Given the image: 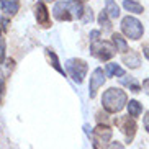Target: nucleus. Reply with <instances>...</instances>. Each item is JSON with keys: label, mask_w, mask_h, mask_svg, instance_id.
I'll return each instance as SVG.
<instances>
[{"label": "nucleus", "mask_w": 149, "mask_h": 149, "mask_svg": "<svg viewBox=\"0 0 149 149\" xmlns=\"http://www.w3.org/2000/svg\"><path fill=\"white\" fill-rule=\"evenodd\" d=\"M105 12L110 18H118L120 17V7L116 5L115 0H107L105 3Z\"/></svg>", "instance_id": "f3484780"}, {"label": "nucleus", "mask_w": 149, "mask_h": 149, "mask_svg": "<svg viewBox=\"0 0 149 149\" xmlns=\"http://www.w3.org/2000/svg\"><path fill=\"white\" fill-rule=\"evenodd\" d=\"M121 84L125 85V87L130 88L131 92H134V93H138V92H139V88H141L139 82H138L134 77H131V75H123V77H121Z\"/></svg>", "instance_id": "4468645a"}, {"label": "nucleus", "mask_w": 149, "mask_h": 149, "mask_svg": "<svg viewBox=\"0 0 149 149\" xmlns=\"http://www.w3.org/2000/svg\"><path fill=\"white\" fill-rule=\"evenodd\" d=\"M143 113V105L138 100H130L128 102V115L131 118H138Z\"/></svg>", "instance_id": "2eb2a0df"}, {"label": "nucleus", "mask_w": 149, "mask_h": 149, "mask_svg": "<svg viewBox=\"0 0 149 149\" xmlns=\"http://www.w3.org/2000/svg\"><path fill=\"white\" fill-rule=\"evenodd\" d=\"M79 2H85V0H79Z\"/></svg>", "instance_id": "cd10ccee"}, {"label": "nucleus", "mask_w": 149, "mask_h": 149, "mask_svg": "<svg viewBox=\"0 0 149 149\" xmlns=\"http://www.w3.org/2000/svg\"><path fill=\"white\" fill-rule=\"evenodd\" d=\"M115 125H116V126L121 130V133L125 134L126 143H131L134 134H136V128H138L134 118H131L130 115H128V116H120V118L115 120Z\"/></svg>", "instance_id": "423d86ee"}, {"label": "nucleus", "mask_w": 149, "mask_h": 149, "mask_svg": "<svg viewBox=\"0 0 149 149\" xmlns=\"http://www.w3.org/2000/svg\"><path fill=\"white\" fill-rule=\"evenodd\" d=\"M143 88H144V92L149 95V79H146V80H143Z\"/></svg>", "instance_id": "393cba45"}, {"label": "nucleus", "mask_w": 149, "mask_h": 149, "mask_svg": "<svg viewBox=\"0 0 149 149\" xmlns=\"http://www.w3.org/2000/svg\"><path fill=\"white\" fill-rule=\"evenodd\" d=\"M144 128L148 130V133H149V111L146 113V116H144Z\"/></svg>", "instance_id": "a878e982"}, {"label": "nucleus", "mask_w": 149, "mask_h": 149, "mask_svg": "<svg viewBox=\"0 0 149 149\" xmlns=\"http://www.w3.org/2000/svg\"><path fill=\"white\" fill-rule=\"evenodd\" d=\"M0 8L5 15L13 17L20 10V0H0Z\"/></svg>", "instance_id": "9d476101"}, {"label": "nucleus", "mask_w": 149, "mask_h": 149, "mask_svg": "<svg viewBox=\"0 0 149 149\" xmlns=\"http://www.w3.org/2000/svg\"><path fill=\"white\" fill-rule=\"evenodd\" d=\"M107 74L110 75V77H115V75H118V77H123L125 75V70L121 69V67L118 66V64H113V62H110V64H107Z\"/></svg>", "instance_id": "a211bd4d"}, {"label": "nucleus", "mask_w": 149, "mask_h": 149, "mask_svg": "<svg viewBox=\"0 0 149 149\" xmlns=\"http://www.w3.org/2000/svg\"><path fill=\"white\" fill-rule=\"evenodd\" d=\"M98 36H100V31H98V30H95V31H92V33H90V40H92V43H93V41H97V38H98Z\"/></svg>", "instance_id": "b1692460"}, {"label": "nucleus", "mask_w": 149, "mask_h": 149, "mask_svg": "<svg viewBox=\"0 0 149 149\" xmlns=\"http://www.w3.org/2000/svg\"><path fill=\"white\" fill-rule=\"evenodd\" d=\"M143 53H144V56L149 59V46H144V48H143Z\"/></svg>", "instance_id": "bb28decb"}, {"label": "nucleus", "mask_w": 149, "mask_h": 149, "mask_svg": "<svg viewBox=\"0 0 149 149\" xmlns=\"http://www.w3.org/2000/svg\"><path fill=\"white\" fill-rule=\"evenodd\" d=\"M46 57L49 59V62H51V66L54 67V69L59 72V74H66V70H64V67H61V64H59V59H57V56H56V53H54L51 48H46Z\"/></svg>", "instance_id": "ddd939ff"}, {"label": "nucleus", "mask_w": 149, "mask_h": 149, "mask_svg": "<svg viewBox=\"0 0 149 149\" xmlns=\"http://www.w3.org/2000/svg\"><path fill=\"white\" fill-rule=\"evenodd\" d=\"M102 105L108 113H118L125 108V105H128V95L121 88L110 87L102 95Z\"/></svg>", "instance_id": "f03ea898"}, {"label": "nucleus", "mask_w": 149, "mask_h": 149, "mask_svg": "<svg viewBox=\"0 0 149 149\" xmlns=\"http://www.w3.org/2000/svg\"><path fill=\"white\" fill-rule=\"evenodd\" d=\"M88 66L84 59H79V57H72V59H67L66 62V74H69L72 77L75 84H82L85 75H87Z\"/></svg>", "instance_id": "7ed1b4c3"}, {"label": "nucleus", "mask_w": 149, "mask_h": 149, "mask_svg": "<svg viewBox=\"0 0 149 149\" xmlns=\"http://www.w3.org/2000/svg\"><path fill=\"white\" fill-rule=\"evenodd\" d=\"M111 41H113V46L116 48V51H120V53H128V51H130V49H128L126 40H125L121 35L113 33V35H111Z\"/></svg>", "instance_id": "f8f14e48"}, {"label": "nucleus", "mask_w": 149, "mask_h": 149, "mask_svg": "<svg viewBox=\"0 0 149 149\" xmlns=\"http://www.w3.org/2000/svg\"><path fill=\"white\" fill-rule=\"evenodd\" d=\"M108 15H107V12H102L100 15H98V23L102 25V28H105V30H110V22H108Z\"/></svg>", "instance_id": "6ab92c4d"}, {"label": "nucleus", "mask_w": 149, "mask_h": 149, "mask_svg": "<svg viewBox=\"0 0 149 149\" xmlns=\"http://www.w3.org/2000/svg\"><path fill=\"white\" fill-rule=\"evenodd\" d=\"M35 17H36V22L41 28H49L51 26V17H49V10L46 7L43 0L36 2L35 5Z\"/></svg>", "instance_id": "6e6552de"}, {"label": "nucleus", "mask_w": 149, "mask_h": 149, "mask_svg": "<svg viewBox=\"0 0 149 149\" xmlns=\"http://www.w3.org/2000/svg\"><path fill=\"white\" fill-rule=\"evenodd\" d=\"M3 95H5V79L3 75L0 74V103L3 102Z\"/></svg>", "instance_id": "4be33fe9"}, {"label": "nucleus", "mask_w": 149, "mask_h": 149, "mask_svg": "<svg viewBox=\"0 0 149 149\" xmlns=\"http://www.w3.org/2000/svg\"><path fill=\"white\" fill-rule=\"evenodd\" d=\"M92 20H93L92 8H87V7H85V13H84V17H82V22L84 23H88V22H92Z\"/></svg>", "instance_id": "412c9836"}, {"label": "nucleus", "mask_w": 149, "mask_h": 149, "mask_svg": "<svg viewBox=\"0 0 149 149\" xmlns=\"http://www.w3.org/2000/svg\"><path fill=\"white\" fill-rule=\"evenodd\" d=\"M85 13V7L79 0H61L56 2L53 8V15L59 22H72V20H82Z\"/></svg>", "instance_id": "f257e3e1"}, {"label": "nucleus", "mask_w": 149, "mask_h": 149, "mask_svg": "<svg viewBox=\"0 0 149 149\" xmlns=\"http://www.w3.org/2000/svg\"><path fill=\"white\" fill-rule=\"evenodd\" d=\"M107 149H125V146L121 143H118V141H115V143H110Z\"/></svg>", "instance_id": "5701e85b"}, {"label": "nucleus", "mask_w": 149, "mask_h": 149, "mask_svg": "<svg viewBox=\"0 0 149 149\" xmlns=\"http://www.w3.org/2000/svg\"><path fill=\"white\" fill-rule=\"evenodd\" d=\"M105 84V72L102 67H97L95 70L92 72L90 75V84H88V97L90 98H95L97 92H98V88L102 87Z\"/></svg>", "instance_id": "0eeeda50"}, {"label": "nucleus", "mask_w": 149, "mask_h": 149, "mask_svg": "<svg viewBox=\"0 0 149 149\" xmlns=\"http://www.w3.org/2000/svg\"><path fill=\"white\" fill-rule=\"evenodd\" d=\"M123 62H125L130 69H138L139 64H141V57H139V54L136 53V51L130 49L128 53L123 54Z\"/></svg>", "instance_id": "9b49d317"}, {"label": "nucleus", "mask_w": 149, "mask_h": 149, "mask_svg": "<svg viewBox=\"0 0 149 149\" xmlns=\"http://www.w3.org/2000/svg\"><path fill=\"white\" fill-rule=\"evenodd\" d=\"M49 2H51V0H49Z\"/></svg>", "instance_id": "c85d7f7f"}, {"label": "nucleus", "mask_w": 149, "mask_h": 149, "mask_svg": "<svg viewBox=\"0 0 149 149\" xmlns=\"http://www.w3.org/2000/svg\"><path fill=\"white\" fill-rule=\"evenodd\" d=\"M111 134H113V131L110 130V126H107V125H98L92 133L93 148L98 149V143H107V141H110L111 139Z\"/></svg>", "instance_id": "1a4fd4ad"}, {"label": "nucleus", "mask_w": 149, "mask_h": 149, "mask_svg": "<svg viewBox=\"0 0 149 149\" xmlns=\"http://www.w3.org/2000/svg\"><path fill=\"white\" fill-rule=\"evenodd\" d=\"M3 61H5V41L0 36V66H3Z\"/></svg>", "instance_id": "aec40b11"}, {"label": "nucleus", "mask_w": 149, "mask_h": 149, "mask_svg": "<svg viewBox=\"0 0 149 149\" xmlns=\"http://www.w3.org/2000/svg\"><path fill=\"white\" fill-rule=\"evenodd\" d=\"M123 7H125L128 12H131V13H143V12H144V7H143L139 2H136V0H125V2H123Z\"/></svg>", "instance_id": "dca6fc26"}, {"label": "nucleus", "mask_w": 149, "mask_h": 149, "mask_svg": "<svg viewBox=\"0 0 149 149\" xmlns=\"http://www.w3.org/2000/svg\"><path fill=\"white\" fill-rule=\"evenodd\" d=\"M121 31L130 38V40H139L143 33H144V26L143 23L134 17H125L121 20Z\"/></svg>", "instance_id": "20e7f679"}, {"label": "nucleus", "mask_w": 149, "mask_h": 149, "mask_svg": "<svg viewBox=\"0 0 149 149\" xmlns=\"http://www.w3.org/2000/svg\"><path fill=\"white\" fill-rule=\"evenodd\" d=\"M90 53H92V56H95L100 61H108V59H111L116 54V48L111 43H108V41L97 40L90 44Z\"/></svg>", "instance_id": "39448f33"}]
</instances>
